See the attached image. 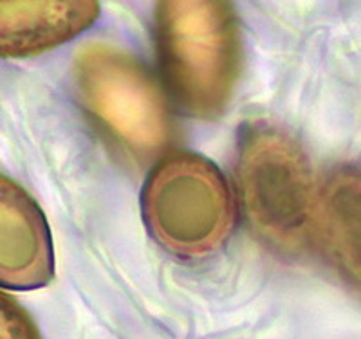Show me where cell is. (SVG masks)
I'll list each match as a JSON object with an SVG mask.
<instances>
[{
	"label": "cell",
	"mask_w": 361,
	"mask_h": 339,
	"mask_svg": "<svg viewBox=\"0 0 361 339\" xmlns=\"http://www.w3.org/2000/svg\"><path fill=\"white\" fill-rule=\"evenodd\" d=\"M99 17L90 0L0 2V58H24L66 44Z\"/></svg>",
	"instance_id": "cell-6"
},
{
	"label": "cell",
	"mask_w": 361,
	"mask_h": 339,
	"mask_svg": "<svg viewBox=\"0 0 361 339\" xmlns=\"http://www.w3.org/2000/svg\"><path fill=\"white\" fill-rule=\"evenodd\" d=\"M0 339H40L37 325L17 300L0 290Z\"/></svg>",
	"instance_id": "cell-8"
},
{
	"label": "cell",
	"mask_w": 361,
	"mask_h": 339,
	"mask_svg": "<svg viewBox=\"0 0 361 339\" xmlns=\"http://www.w3.org/2000/svg\"><path fill=\"white\" fill-rule=\"evenodd\" d=\"M237 183L253 231L280 253H300L314 237L318 190L298 144L253 125L238 144Z\"/></svg>",
	"instance_id": "cell-2"
},
{
	"label": "cell",
	"mask_w": 361,
	"mask_h": 339,
	"mask_svg": "<svg viewBox=\"0 0 361 339\" xmlns=\"http://www.w3.org/2000/svg\"><path fill=\"white\" fill-rule=\"evenodd\" d=\"M147 228L164 249L183 258L214 254L235 228V202L212 161L188 152L164 157L145 183Z\"/></svg>",
	"instance_id": "cell-3"
},
{
	"label": "cell",
	"mask_w": 361,
	"mask_h": 339,
	"mask_svg": "<svg viewBox=\"0 0 361 339\" xmlns=\"http://www.w3.org/2000/svg\"><path fill=\"white\" fill-rule=\"evenodd\" d=\"M83 105L135 156H152L170 141L169 105L154 76L114 45H83L74 60Z\"/></svg>",
	"instance_id": "cell-4"
},
{
	"label": "cell",
	"mask_w": 361,
	"mask_h": 339,
	"mask_svg": "<svg viewBox=\"0 0 361 339\" xmlns=\"http://www.w3.org/2000/svg\"><path fill=\"white\" fill-rule=\"evenodd\" d=\"M156 42L170 94L195 118H217L240 73V31L228 2L170 0L156 9Z\"/></svg>",
	"instance_id": "cell-1"
},
{
	"label": "cell",
	"mask_w": 361,
	"mask_h": 339,
	"mask_svg": "<svg viewBox=\"0 0 361 339\" xmlns=\"http://www.w3.org/2000/svg\"><path fill=\"white\" fill-rule=\"evenodd\" d=\"M314 237L338 269L357 285L360 280V177L341 168L318 193Z\"/></svg>",
	"instance_id": "cell-7"
},
{
	"label": "cell",
	"mask_w": 361,
	"mask_h": 339,
	"mask_svg": "<svg viewBox=\"0 0 361 339\" xmlns=\"http://www.w3.org/2000/svg\"><path fill=\"white\" fill-rule=\"evenodd\" d=\"M53 274V240L40 206L0 173V285L40 289Z\"/></svg>",
	"instance_id": "cell-5"
}]
</instances>
